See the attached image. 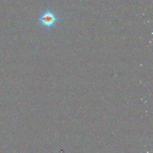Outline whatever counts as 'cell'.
I'll return each instance as SVG.
<instances>
[{"label": "cell", "instance_id": "6da1fadb", "mask_svg": "<svg viewBox=\"0 0 153 153\" xmlns=\"http://www.w3.org/2000/svg\"><path fill=\"white\" fill-rule=\"evenodd\" d=\"M39 20L43 26L47 27H50L55 25L57 21V19L53 13L47 10L41 16Z\"/></svg>", "mask_w": 153, "mask_h": 153}]
</instances>
